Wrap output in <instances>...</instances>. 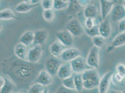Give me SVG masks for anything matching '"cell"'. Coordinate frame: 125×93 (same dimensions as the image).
Here are the masks:
<instances>
[{
	"label": "cell",
	"instance_id": "obj_21",
	"mask_svg": "<svg viewBox=\"0 0 125 93\" xmlns=\"http://www.w3.org/2000/svg\"><path fill=\"white\" fill-rule=\"evenodd\" d=\"M38 4H32L31 3L27 2H21L16 6V12L19 13H26L37 7Z\"/></svg>",
	"mask_w": 125,
	"mask_h": 93
},
{
	"label": "cell",
	"instance_id": "obj_35",
	"mask_svg": "<svg viewBox=\"0 0 125 93\" xmlns=\"http://www.w3.org/2000/svg\"><path fill=\"white\" fill-rule=\"evenodd\" d=\"M84 28H86L90 29L94 27L97 25L96 21L95 18H85V20L84 21Z\"/></svg>",
	"mask_w": 125,
	"mask_h": 93
},
{
	"label": "cell",
	"instance_id": "obj_48",
	"mask_svg": "<svg viewBox=\"0 0 125 93\" xmlns=\"http://www.w3.org/2000/svg\"><path fill=\"white\" fill-rule=\"evenodd\" d=\"M23 93V92H17V93Z\"/></svg>",
	"mask_w": 125,
	"mask_h": 93
},
{
	"label": "cell",
	"instance_id": "obj_6",
	"mask_svg": "<svg viewBox=\"0 0 125 93\" xmlns=\"http://www.w3.org/2000/svg\"><path fill=\"white\" fill-rule=\"evenodd\" d=\"M70 63L73 73L75 74H82L87 69L91 68L87 64L86 59L81 56L73 60Z\"/></svg>",
	"mask_w": 125,
	"mask_h": 93
},
{
	"label": "cell",
	"instance_id": "obj_27",
	"mask_svg": "<svg viewBox=\"0 0 125 93\" xmlns=\"http://www.w3.org/2000/svg\"><path fill=\"white\" fill-rule=\"evenodd\" d=\"M45 87L38 83H33L29 88L28 93H43Z\"/></svg>",
	"mask_w": 125,
	"mask_h": 93
},
{
	"label": "cell",
	"instance_id": "obj_5",
	"mask_svg": "<svg viewBox=\"0 0 125 93\" xmlns=\"http://www.w3.org/2000/svg\"><path fill=\"white\" fill-rule=\"evenodd\" d=\"M56 37L57 40L61 42L66 47H70L73 46L74 43L73 36L66 29L57 32Z\"/></svg>",
	"mask_w": 125,
	"mask_h": 93
},
{
	"label": "cell",
	"instance_id": "obj_34",
	"mask_svg": "<svg viewBox=\"0 0 125 93\" xmlns=\"http://www.w3.org/2000/svg\"><path fill=\"white\" fill-rule=\"evenodd\" d=\"M84 32L85 34L88 36H90L91 38H94L96 36H99V25L94 27V28L88 29L84 28Z\"/></svg>",
	"mask_w": 125,
	"mask_h": 93
},
{
	"label": "cell",
	"instance_id": "obj_11",
	"mask_svg": "<svg viewBox=\"0 0 125 93\" xmlns=\"http://www.w3.org/2000/svg\"><path fill=\"white\" fill-rule=\"evenodd\" d=\"M99 1L101 17L103 20H104L111 13L116 2L111 0H99Z\"/></svg>",
	"mask_w": 125,
	"mask_h": 93
},
{
	"label": "cell",
	"instance_id": "obj_7",
	"mask_svg": "<svg viewBox=\"0 0 125 93\" xmlns=\"http://www.w3.org/2000/svg\"><path fill=\"white\" fill-rule=\"evenodd\" d=\"M81 52L77 48L70 47L67 48L60 56V58L65 62H70L73 60L80 56Z\"/></svg>",
	"mask_w": 125,
	"mask_h": 93
},
{
	"label": "cell",
	"instance_id": "obj_24",
	"mask_svg": "<svg viewBox=\"0 0 125 93\" xmlns=\"http://www.w3.org/2000/svg\"><path fill=\"white\" fill-rule=\"evenodd\" d=\"M5 83L0 88V93H12L16 87L15 84L9 78L5 76Z\"/></svg>",
	"mask_w": 125,
	"mask_h": 93
},
{
	"label": "cell",
	"instance_id": "obj_10",
	"mask_svg": "<svg viewBox=\"0 0 125 93\" xmlns=\"http://www.w3.org/2000/svg\"><path fill=\"white\" fill-rule=\"evenodd\" d=\"M113 73L110 71L105 73L100 78L98 86L99 93H107L109 89Z\"/></svg>",
	"mask_w": 125,
	"mask_h": 93
},
{
	"label": "cell",
	"instance_id": "obj_26",
	"mask_svg": "<svg viewBox=\"0 0 125 93\" xmlns=\"http://www.w3.org/2000/svg\"><path fill=\"white\" fill-rule=\"evenodd\" d=\"M82 8L78 3V0H70L69 3L68 12L71 14H76Z\"/></svg>",
	"mask_w": 125,
	"mask_h": 93
},
{
	"label": "cell",
	"instance_id": "obj_46",
	"mask_svg": "<svg viewBox=\"0 0 125 93\" xmlns=\"http://www.w3.org/2000/svg\"><path fill=\"white\" fill-rule=\"evenodd\" d=\"M62 1H63L64 2H67V3H69L70 0H62Z\"/></svg>",
	"mask_w": 125,
	"mask_h": 93
},
{
	"label": "cell",
	"instance_id": "obj_43",
	"mask_svg": "<svg viewBox=\"0 0 125 93\" xmlns=\"http://www.w3.org/2000/svg\"><path fill=\"white\" fill-rule=\"evenodd\" d=\"M110 93H125V91H119L115 90H111L110 91Z\"/></svg>",
	"mask_w": 125,
	"mask_h": 93
},
{
	"label": "cell",
	"instance_id": "obj_38",
	"mask_svg": "<svg viewBox=\"0 0 125 93\" xmlns=\"http://www.w3.org/2000/svg\"><path fill=\"white\" fill-rule=\"evenodd\" d=\"M116 72L125 77V64L123 63L118 64L116 67Z\"/></svg>",
	"mask_w": 125,
	"mask_h": 93
},
{
	"label": "cell",
	"instance_id": "obj_9",
	"mask_svg": "<svg viewBox=\"0 0 125 93\" xmlns=\"http://www.w3.org/2000/svg\"><path fill=\"white\" fill-rule=\"evenodd\" d=\"M43 49L41 45H36L29 50L27 61L29 62L38 63L42 57Z\"/></svg>",
	"mask_w": 125,
	"mask_h": 93
},
{
	"label": "cell",
	"instance_id": "obj_32",
	"mask_svg": "<svg viewBox=\"0 0 125 93\" xmlns=\"http://www.w3.org/2000/svg\"><path fill=\"white\" fill-rule=\"evenodd\" d=\"M62 85L65 88L72 90H75L73 75L69 77L62 79Z\"/></svg>",
	"mask_w": 125,
	"mask_h": 93
},
{
	"label": "cell",
	"instance_id": "obj_41",
	"mask_svg": "<svg viewBox=\"0 0 125 93\" xmlns=\"http://www.w3.org/2000/svg\"><path fill=\"white\" fill-rule=\"evenodd\" d=\"M5 83V78L3 76L0 77V88H2Z\"/></svg>",
	"mask_w": 125,
	"mask_h": 93
},
{
	"label": "cell",
	"instance_id": "obj_28",
	"mask_svg": "<svg viewBox=\"0 0 125 93\" xmlns=\"http://www.w3.org/2000/svg\"><path fill=\"white\" fill-rule=\"evenodd\" d=\"M100 80H85L83 81V88L86 90H92L98 88Z\"/></svg>",
	"mask_w": 125,
	"mask_h": 93
},
{
	"label": "cell",
	"instance_id": "obj_12",
	"mask_svg": "<svg viewBox=\"0 0 125 93\" xmlns=\"http://www.w3.org/2000/svg\"><path fill=\"white\" fill-rule=\"evenodd\" d=\"M52 76L45 69H43L39 73L35 83H38L45 87H48L52 84Z\"/></svg>",
	"mask_w": 125,
	"mask_h": 93
},
{
	"label": "cell",
	"instance_id": "obj_14",
	"mask_svg": "<svg viewBox=\"0 0 125 93\" xmlns=\"http://www.w3.org/2000/svg\"><path fill=\"white\" fill-rule=\"evenodd\" d=\"M99 34L105 39L109 37L112 31V25L110 21L107 18L103 20L99 25Z\"/></svg>",
	"mask_w": 125,
	"mask_h": 93
},
{
	"label": "cell",
	"instance_id": "obj_18",
	"mask_svg": "<svg viewBox=\"0 0 125 93\" xmlns=\"http://www.w3.org/2000/svg\"><path fill=\"white\" fill-rule=\"evenodd\" d=\"M34 41V32L31 30L25 31L20 38L19 42L26 46H31Z\"/></svg>",
	"mask_w": 125,
	"mask_h": 93
},
{
	"label": "cell",
	"instance_id": "obj_4",
	"mask_svg": "<svg viewBox=\"0 0 125 93\" xmlns=\"http://www.w3.org/2000/svg\"><path fill=\"white\" fill-rule=\"evenodd\" d=\"M61 65V61L57 57L52 56L47 58L44 67L48 72L52 76H55L57 74L58 69Z\"/></svg>",
	"mask_w": 125,
	"mask_h": 93
},
{
	"label": "cell",
	"instance_id": "obj_49",
	"mask_svg": "<svg viewBox=\"0 0 125 93\" xmlns=\"http://www.w3.org/2000/svg\"><path fill=\"white\" fill-rule=\"evenodd\" d=\"M123 0H120V1H123Z\"/></svg>",
	"mask_w": 125,
	"mask_h": 93
},
{
	"label": "cell",
	"instance_id": "obj_33",
	"mask_svg": "<svg viewBox=\"0 0 125 93\" xmlns=\"http://www.w3.org/2000/svg\"><path fill=\"white\" fill-rule=\"evenodd\" d=\"M125 81V77L121 75L118 73L113 74L112 77V82L115 85H119L123 83Z\"/></svg>",
	"mask_w": 125,
	"mask_h": 93
},
{
	"label": "cell",
	"instance_id": "obj_1",
	"mask_svg": "<svg viewBox=\"0 0 125 93\" xmlns=\"http://www.w3.org/2000/svg\"><path fill=\"white\" fill-rule=\"evenodd\" d=\"M44 68L42 63H31L15 56L4 59L1 64V72L19 88L30 87Z\"/></svg>",
	"mask_w": 125,
	"mask_h": 93
},
{
	"label": "cell",
	"instance_id": "obj_2",
	"mask_svg": "<svg viewBox=\"0 0 125 93\" xmlns=\"http://www.w3.org/2000/svg\"><path fill=\"white\" fill-rule=\"evenodd\" d=\"M65 28L75 37H80L84 33V28L77 18H73L69 21Z\"/></svg>",
	"mask_w": 125,
	"mask_h": 93
},
{
	"label": "cell",
	"instance_id": "obj_36",
	"mask_svg": "<svg viewBox=\"0 0 125 93\" xmlns=\"http://www.w3.org/2000/svg\"><path fill=\"white\" fill-rule=\"evenodd\" d=\"M54 0H41V4L43 10L52 9L53 7Z\"/></svg>",
	"mask_w": 125,
	"mask_h": 93
},
{
	"label": "cell",
	"instance_id": "obj_47",
	"mask_svg": "<svg viewBox=\"0 0 125 93\" xmlns=\"http://www.w3.org/2000/svg\"><path fill=\"white\" fill-rule=\"evenodd\" d=\"M22 1L27 2H30L31 1V0H22Z\"/></svg>",
	"mask_w": 125,
	"mask_h": 93
},
{
	"label": "cell",
	"instance_id": "obj_16",
	"mask_svg": "<svg viewBox=\"0 0 125 93\" xmlns=\"http://www.w3.org/2000/svg\"><path fill=\"white\" fill-rule=\"evenodd\" d=\"M48 37V32L46 29L37 30L34 32V46L42 45L45 43Z\"/></svg>",
	"mask_w": 125,
	"mask_h": 93
},
{
	"label": "cell",
	"instance_id": "obj_42",
	"mask_svg": "<svg viewBox=\"0 0 125 93\" xmlns=\"http://www.w3.org/2000/svg\"><path fill=\"white\" fill-rule=\"evenodd\" d=\"M41 1V0H31L30 3L32 4H38Z\"/></svg>",
	"mask_w": 125,
	"mask_h": 93
},
{
	"label": "cell",
	"instance_id": "obj_8",
	"mask_svg": "<svg viewBox=\"0 0 125 93\" xmlns=\"http://www.w3.org/2000/svg\"><path fill=\"white\" fill-rule=\"evenodd\" d=\"M125 19V9L122 4L116 3L111 12V19L117 22Z\"/></svg>",
	"mask_w": 125,
	"mask_h": 93
},
{
	"label": "cell",
	"instance_id": "obj_45",
	"mask_svg": "<svg viewBox=\"0 0 125 93\" xmlns=\"http://www.w3.org/2000/svg\"><path fill=\"white\" fill-rule=\"evenodd\" d=\"M121 4L123 6V7H124V8L125 9V0H123L121 1Z\"/></svg>",
	"mask_w": 125,
	"mask_h": 93
},
{
	"label": "cell",
	"instance_id": "obj_22",
	"mask_svg": "<svg viewBox=\"0 0 125 93\" xmlns=\"http://www.w3.org/2000/svg\"><path fill=\"white\" fill-rule=\"evenodd\" d=\"M83 13V16L85 18H96L98 14V11L96 6L94 4H90L86 7L84 8Z\"/></svg>",
	"mask_w": 125,
	"mask_h": 93
},
{
	"label": "cell",
	"instance_id": "obj_3",
	"mask_svg": "<svg viewBox=\"0 0 125 93\" xmlns=\"http://www.w3.org/2000/svg\"><path fill=\"white\" fill-rule=\"evenodd\" d=\"M86 63L89 67L98 69L99 67V48L93 46L89 50L86 59Z\"/></svg>",
	"mask_w": 125,
	"mask_h": 93
},
{
	"label": "cell",
	"instance_id": "obj_15",
	"mask_svg": "<svg viewBox=\"0 0 125 93\" xmlns=\"http://www.w3.org/2000/svg\"><path fill=\"white\" fill-rule=\"evenodd\" d=\"M67 48V47L63 45L62 43L56 40L53 42L50 46V51L53 56L55 57H60L62 52Z\"/></svg>",
	"mask_w": 125,
	"mask_h": 93
},
{
	"label": "cell",
	"instance_id": "obj_40",
	"mask_svg": "<svg viewBox=\"0 0 125 93\" xmlns=\"http://www.w3.org/2000/svg\"><path fill=\"white\" fill-rule=\"evenodd\" d=\"M78 3L81 7L85 8L90 4L91 0H78Z\"/></svg>",
	"mask_w": 125,
	"mask_h": 93
},
{
	"label": "cell",
	"instance_id": "obj_23",
	"mask_svg": "<svg viewBox=\"0 0 125 93\" xmlns=\"http://www.w3.org/2000/svg\"><path fill=\"white\" fill-rule=\"evenodd\" d=\"M0 20L7 21L12 19L17 20L19 18L16 16L15 13L10 9L8 8L4 9L0 12Z\"/></svg>",
	"mask_w": 125,
	"mask_h": 93
},
{
	"label": "cell",
	"instance_id": "obj_30",
	"mask_svg": "<svg viewBox=\"0 0 125 93\" xmlns=\"http://www.w3.org/2000/svg\"><path fill=\"white\" fill-rule=\"evenodd\" d=\"M105 39L100 35L95 36L92 38V42L94 46L99 48H101L104 46L105 43Z\"/></svg>",
	"mask_w": 125,
	"mask_h": 93
},
{
	"label": "cell",
	"instance_id": "obj_13",
	"mask_svg": "<svg viewBox=\"0 0 125 93\" xmlns=\"http://www.w3.org/2000/svg\"><path fill=\"white\" fill-rule=\"evenodd\" d=\"M73 74V70L70 62H65L62 64L57 75L58 77L62 80L72 76Z\"/></svg>",
	"mask_w": 125,
	"mask_h": 93
},
{
	"label": "cell",
	"instance_id": "obj_39",
	"mask_svg": "<svg viewBox=\"0 0 125 93\" xmlns=\"http://www.w3.org/2000/svg\"><path fill=\"white\" fill-rule=\"evenodd\" d=\"M118 30L120 33L125 32V19L119 21Z\"/></svg>",
	"mask_w": 125,
	"mask_h": 93
},
{
	"label": "cell",
	"instance_id": "obj_19",
	"mask_svg": "<svg viewBox=\"0 0 125 93\" xmlns=\"http://www.w3.org/2000/svg\"><path fill=\"white\" fill-rule=\"evenodd\" d=\"M125 45V32L120 33L113 40L108 50L112 51L115 48L123 46Z\"/></svg>",
	"mask_w": 125,
	"mask_h": 93
},
{
	"label": "cell",
	"instance_id": "obj_29",
	"mask_svg": "<svg viewBox=\"0 0 125 93\" xmlns=\"http://www.w3.org/2000/svg\"><path fill=\"white\" fill-rule=\"evenodd\" d=\"M42 15L43 19L48 22H52L55 17V13L53 9L43 10Z\"/></svg>",
	"mask_w": 125,
	"mask_h": 93
},
{
	"label": "cell",
	"instance_id": "obj_37",
	"mask_svg": "<svg viewBox=\"0 0 125 93\" xmlns=\"http://www.w3.org/2000/svg\"><path fill=\"white\" fill-rule=\"evenodd\" d=\"M75 90H72L64 87L62 85L60 86L55 93H77Z\"/></svg>",
	"mask_w": 125,
	"mask_h": 93
},
{
	"label": "cell",
	"instance_id": "obj_31",
	"mask_svg": "<svg viewBox=\"0 0 125 93\" xmlns=\"http://www.w3.org/2000/svg\"><path fill=\"white\" fill-rule=\"evenodd\" d=\"M69 3L64 2L62 0H54L53 9L56 10H61L68 8Z\"/></svg>",
	"mask_w": 125,
	"mask_h": 93
},
{
	"label": "cell",
	"instance_id": "obj_44",
	"mask_svg": "<svg viewBox=\"0 0 125 93\" xmlns=\"http://www.w3.org/2000/svg\"><path fill=\"white\" fill-rule=\"evenodd\" d=\"M43 93H49V89H48L47 88H46L45 89V90H44V91L43 92Z\"/></svg>",
	"mask_w": 125,
	"mask_h": 93
},
{
	"label": "cell",
	"instance_id": "obj_25",
	"mask_svg": "<svg viewBox=\"0 0 125 93\" xmlns=\"http://www.w3.org/2000/svg\"><path fill=\"white\" fill-rule=\"evenodd\" d=\"M75 90L77 92H81L83 89V80L81 74H75L73 75Z\"/></svg>",
	"mask_w": 125,
	"mask_h": 93
},
{
	"label": "cell",
	"instance_id": "obj_20",
	"mask_svg": "<svg viewBox=\"0 0 125 93\" xmlns=\"http://www.w3.org/2000/svg\"><path fill=\"white\" fill-rule=\"evenodd\" d=\"M83 81L85 80H100V78L98 71L96 69L90 68L83 72L82 74Z\"/></svg>",
	"mask_w": 125,
	"mask_h": 93
},
{
	"label": "cell",
	"instance_id": "obj_17",
	"mask_svg": "<svg viewBox=\"0 0 125 93\" xmlns=\"http://www.w3.org/2000/svg\"><path fill=\"white\" fill-rule=\"evenodd\" d=\"M29 50L28 46L19 42L15 46L14 54L15 56L21 60H27Z\"/></svg>",
	"mask_w": 125,
	"mask_h": 93
}]
</instances>
